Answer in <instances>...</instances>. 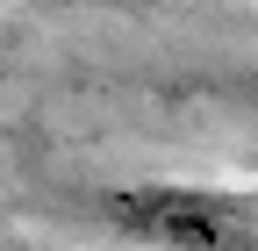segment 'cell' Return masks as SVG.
<instances>
[{
	"mask_svg": "<svg viewBox=\"0 0 258 251\" xmlns=\"http://www.w3.org/2000/svg\"><path fill=\"white\" fill-rule=\"evenodd\" d=\"M93 215L144 251H258V201L208 179H129L93 194Z\"/></svg>",
	"mask_w": 258,
	"mask_h": 251,
	"instance_id": "6da1fadb",
	"label": "cell"
}]
</instances>
